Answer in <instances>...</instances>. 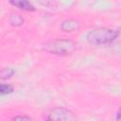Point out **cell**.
I'll return each instance as SVG.
<instances>
[{"label": "cell", "mask_w": 121, "mask_h": 121, "mask_svg": "<svg viewBox=\"0 0 121 121\" xmlns=\"http://www.w3.org/2000/svg\"><path fill=\"white\" fill-rule=\"evenodd\" d=\"M119 36V31L112 28L100 27L90 31L87 34V41L95 45H104L113 43Z\"/></svg>", "instance_id": "obj_1"}, {"label": "cell", "mask_w": 121, "mask_h": 121, "mask_svg": "<svg viewBox=\"0 0 121 121\" xmlns=\"http://www.w3.org/2000/svg\"><path fill=\"white\" fill-rule=\"evenodd\" d=\"M44 49L52 54L67 55L76 49V43L70 40H54L44 44Z\"/></svg>", "instance_id": "obj_2"}, {"label": "cell", "mask_w": 121, "mask_h": 121, "mask_svg": "<svg viewBox=\"0 0 121 121\" xmlns=\"http://www.w3.org/2000/svg\"><path fill=\"white\" fill-rule=\"evenodd\" d=\"M47 121H76L74 113L64 108H55L47 114Z\"/></svg>", "instance_id": "obj_3"}, {"label": "cell", "mask_w": 121, "mask_h": 121, "mask_svg": "<svg viewBox=\"0 0 121 121\" xmlns=\"http://www.w3.org/2000/svg\"><path fill=\"white\" fill-rule=\"evenodd\" d=\"M60 28L63 31H68V32L75 31V30H78L79 28V23H78V21L74 20V19L65 20L64 22H62Z\"/></svg>", "instance_id": "obj_4"}, {"label": "cell", "mask_w": 121, "mask_h": 121, "mask_svg": "<svg viewBox=\"0 0 121 121\" xmlns=\"http://www.w3.org/2000/svg\"><path fill=\"white\" fill-rule=\"evenodd\" d=\"M9 3L23 10H26V11H34L35 10V7L28 1L18 0V1H10Z\"/></svg>", "instance_id": "obj_5"}, {"label": "cell", "mask_w": 121, "mask_h": 121, "mask_svg": "<svg viewBox=\"0 0 121 121\" xmlns=\"http://www.w3.org/2000/svg\"><path fill=\"white\" fill-rule=\"evenodd\" d=\"M9 21L13 26H20L24 23V18L19 14H12L9 18Z\"/></svg>", "instance_id": "obj_6"}, {"label": "cell", "mask_w": 121, "mask_h": 121, "mask_svg": "<svg viewBox=\"0 0 121 121\" xmlns=\"http://www.w3.org/2000/svg\"><path fill=\"white\" fill-rule=\"evenodd\" d=\"M13 92L12 86L9 84H0V95H7Z\"/></svg>", "instance_id": "obj_7"}, {"label": "cell", "mask_w": 121, "mask_h": 121, "mask_svg": "<svg viewBox=\"0 0 121 121\" xmlns=\"http://www.w3.org/2000/svg\"><path fill=\"white\" fill-rule=\"evenodd\" d=\"M14 71L10 68H5L4 70H2L0 72V78H10L12 75H13Z\"/></svg>", "instance_id": "obj_8"}, {"label": "cell", "mask_w": 121, "mask_h": 121, "mask_svg": "<svg viewBox=\"0 0 121 121\" xmlns=\"http://www.w3.org/2000/svg\"><path fill=\"white\" fill-rule=\"evenodd\" d=\"M12 121H32L31 118L27 117V116H16L12 119Z\"/></svg>", "instance_id": "obj_9"}]
</instances>
